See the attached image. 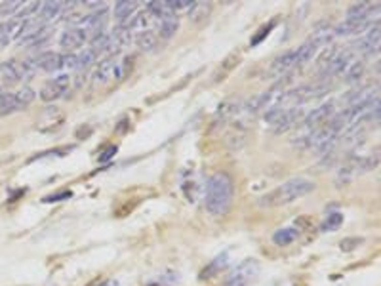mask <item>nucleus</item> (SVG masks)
<instances>
[{
    "mask_svg": "<svg viewBox=\"0 0 381 286\" xmlns=\"http://www.w3.org/2000/svg\"><path fill=\"white\" fill-rule=\"evenodd\" d=\"M233 197H235V183L229 174L217 172L208 180L206 191H204V206L208 214L215 218L225 216L233 204Z\"/></svg>",
    "mask_w": 381,
    "mask_h": 286,
    "instance_id": "1",
    "label": "nucleus"
},
{
    "mask_svg": "<svg viewBox=\"0 0 381 286\" xmlns=\"http://www.w3.org/2000/svg\"><path fill=\"white\" fill-rule=\"evenodd\" d=\"M313 189H315V183L307 180V177H292V180L284 182L282 185H278L275 191H271L265 197H261L259 204L267 208L284 206V204H290V202L309 195Z\"/></svg>",
    "mask_w": 381,
    "mask_h": 286,
    "instance_id": "2",
    "label": "nucleus"
},
{
    "mask_svg": "<svg viewBox=\"0 0 381 286\" xmlns=\"http://www.w3.org/2000/svg\"><path fill=\"white\" fill-rule=\"evenodd\" d=\"M39 71L36 69V63L32 57H27V59H8V61H2L0 63V77L4 82H10V84H16V82H21V80H29L31 77H34V73Z\"/></svg>",
    "mask_w": 381,
    "mask_h": 286,
    "instance_id": "3",
    "label": "nucleus"
},
{
    "mask_svg": "<svg viewBox=\"0 0 381 286\" xmlns=\"http://www.w3.org/2000/svg\"><path fill=\"white\" fill-rule=\"evenodd\" d=\"M259 273H261V263L255 258H248V260L238 263L237 267L225 277L223 286H250L257 280Z\"/></svg>",
    "mask_w": 381,
    "mask_h": 286,
    "instance_id": "4",
    "label": "nucleus"
},
{
    "mask_svg": "<svg viewBox=\"0 0 381 286\" xmlns=\"http://www.w3.org/2000/svg\"><path fill=\"white\" fill-rule=\"evenodd\" d=\"M71 82H72V79L69 75H59L56 79H52L50 82H46V84L42 86V90H40V99L46 101V103H52V101L61 99V97L69 92Z\"/></svg>",
    "mask_w": 381,
    "mask_h": 286,
    "instance_id": "5",
    "label": "nucleus"
},
{
    "mask_svg": "<svg viewBox=\"0 0 381 286\" xmlns=\"http://www.w3.org/2000/svg\"><path fill=\"white\" fill-rule=\"evenodd\" d=\"M335 113H337V103L333 99H330V101H324L322 105H318L317 109H313L309 115H305L303 124H305L307 130H317V128L324 126Z\"/></svg>",
    "mask_w": 381,
    "mask_h": 286,
    "instance_id": "6",
    "label": "nucleus"
},
{
    "mask_svg": "<svg viewBox=\"0 0 381 286\" xmlns=\"http://www.w3.org/2000/svg\"><path fill=\"white\" fill-rule=\"evenodd\" d=\"M242 105L244 103H242L240 97H229V99L221 101L219 107H217V111H215V115H214L212 124H214L215 128L225 126L227 122H231V120L237 117L238 113L242 111Z\"/></svg>",
    "mask_w": 381,
    "mask_h": 286,
    "instance_id": "7",
    "label": "nucleus"
},
{
    "mask_svg": "<svg viewBox=\"0 0 381 286\" xmlns=\"http://www.w3.org/2000/svg\"><path fill=\"white\" fill-rule=\"evenodd\" d=\"M295 67H297V54H295V50H288L271 63L267 73L273 79H284L286 75H290V71Z\"/></svg>",
    "mask_w": 381,
    "mask_h": 286,
    "instance_id": "8",
    "label": "nucleus"
},
{
    "mask_svg": "<svg viewBox=\"0 0 381 286\" xmlns=\"http://www.w3.org/2000/svg\"><path fill=\"white\" fill-rule=\"evenodd\" d=\"M303 117H305V115H303V109H299V107H284L280 119H278V122L275 124V132H277V134H284L288 130H292L295 124L301 122Z\"/></svg>",
    "mask_w": 381,
    "mask_h": 286,
    "instance_id": "9",
    "label": "nucleus"
},
{
    "mask_svg": "<svg viewBox=\"0 0 381 286\" xmlns=\"http://www.w3.org/2000/svg\"><path fill=\"white\" fill-rule=\"evenodd\" d=\"M88 40L86 32L79 29V27H69L67 31H63L61 39H59V46L65 50V54H72L77 48H80Z\"/></svg>",
    "mask_w": 381,
    "mask_h": 286,
    "instance_id": "10",
    "label": "nucleus"
},
{
    "mask_svg": "<svg viewBox=\"0 0 381 286\" xmlns=\"http://www.w3.org/2000/svg\"><path fill=\"white\" fill-rule=\"evenodd\" d=\"M23 23L21 19H8L4 23H0V46H8L14 40L21 39V32H23Z\"/></svg>",
    "mask_w": 381,
    "mask_h": 286,
    "instance_id": "11",
    "label": "nucleus"
},
{
    "mask_svg": "<svg viewBox=\"0 0 381 286\" xmlns=\"http://www.w3.org/2000/svg\"><path fill=\"white\" fill-rule=\"evenodd\" d=\"M115 69H117V57L115 56L103 57L99 61V65L95 67L94 77H92L94 84H105V82L112 80L115 79Z\"/></svg>",
    "mask_w": 381,
    "mask_h": 286,
    "instance_id": "12",
    "label": "nucleus"
},
{
    "mask_svg": "<svg viewBox=\"0 0 381 286\" xmlns=\"http://www.w3.org/2000/svg\"><path fill=\"white\" fill-rule=\"evenodd\" d=\"M32 59L36 63V69H42L46 73L61 71V54H57V52H42Z\"/></svg>",
    "mask_w": 381,
    "mask_h": 286,
    "instance_id": "13",
    "label": "nucleus"
},
{
    "mask_svg": "<svg viewBox=\"0 0 381 286\" xmlns=\"http://www.w3.org/2000/svg\"><path fill=\"white\" fill-rule=\"evenodd\" d=\"M227 267H229V254H227V252H223V254L215 256L214 260L208 263L204 269L200 271V280H206V278L217 277V275H221V271L227 269Z\"/></svg>",
    "mask_w": 381,
    "mask_h": 286,
    "instance_id": "14",
    "label": "nucleus"
},
{
    "mask_svg": "<svg viewBox=\"0 0 381 286\" xmlns=\"http://www.w3.org/2000/svg\"><path fill=\"white\" fill-rule=\"evenodd\" d=\"M109 34H111V40H112V52H119V50H122L124 46H128V44L132 42V37H134V32L128 27V23L117 25V27L112 29V32H109Z\"/></svg>",
    "mask_w": 381,
    "mask_h": 286,
    "instance_id": "15",
    "label": "nucleus"
},
{
    "mask_svg": "<svg viewBox=\"0 0 381 286\" xmlns=\"http://www.w3.org/2000/svg\"><path fill=\"white\" fill-rule=\"evenodd\" d=\"M65 2H42L39 10V19L40 21H50V19H56L61 17L65 12Z\"/></svg>",
    "mask_w": 381,
    "mask_h": 286,
    "instance_id": "16",
    "label": "nucleus"
},
{
    "mask_svg": "<svg viewBox=\"0 0 381 286\" xmlns=\"http://www.w3.org/2000/svg\"><path fill=\"white\" fill-rule=\"evenodd\" d=\"M137 8H139V4H137V2H128V0L117 2V4H115V17H117L119 25L128 23V21L135 16Z\"/></svg>",
    "mask_w": 381,
    "mask_h": 286,
    "instance_id": "17",
    "label": "nucleus"
},
{
    "mask_svg": "<svg viewBox=\"0 0 381 286\" xmlns=\"http://www.w3.org/2000/svg\"><path fill=\"white\" fill-rule=\"evenodd\" d=\"M299 238V227H284L273 233V242L277 246H288Z\"/></svg>",
    "mask_w": 381,
    "mask_h": 286,
    "instance_id": "18",
    "label": "nucleus"
},
{
    "mask_svg": "<svg viewBox=\"0 0 381 286\" xmlns=\"http://www.w3.org/2000/svg\"><path fill=\"white\" fill-rule=\"evenodd\" d=\"M177 29H179V19H177V16H168V17H164V19H160L159 31H157L159 40H170L175 32H177Z\"/></svg>",
    "mask_w": 381,
    "mask_h": 286,
    "instance_id": "19",
    "label": "nucleus"
},
{
    "mask_svg": "<svg viewBox=\"0 0 381 286\" xmlns=\"http://www.w3.org/2000/svg\"><path fill=\"white\" fill-rule=\"evenodd\" d=\"M318 50H320V46H318L313 39H309L307 42H303L299 48H295V54H297V67L303 63H307V61H311L313 57L317 56Z\"/></svg>",
    "mask_w": 381,
    "mask_h": 286,
    "instance_id": "20",
    "label": "nucleus"
},
{
    "mask_svg": "<svg viewBox=\"0 0 381 286\" xmlns=\"http://www.w3.org/2000/svg\"><path fill=\"white\" fill-rule=\"evenodd\" d=\"M238 59H240V56H238L237 52H235V54H231V56L225 57V61H223V63L219 65V67H217V71H215V73H214V77H212L215 84H217V82H223V80L227 79V75H229V73L233 71V69H235V67L238 65Z\"/></svg>",
    "mask_w": 381,
    "mask_h": 286,
    "instance_id": "21",
    "label": "nucleus"
},
{
    "mask_svg": "<svg viewBox=\"0 0 381 286\" xmlns=\"http://www.w3.org/2000/svg\"><path fill=\"white\" fill-rule=\"evenodd\" d=\"M19 103H17L16 92H8V90H0V115H10V113H17Z\"/></svg>",
    "mask_w": 381,
    "mask_h": 286,
    "instance_id": "22",
    "label": "nucleus"
},
{
    "mask_svg": "<svg viewBox=\"0 0 381 286\" xmlns=\"http://www.w3.org/2000/svg\"><path fill=\"white\" fill-rule=\"evenodd\" d=\"M151 21H153V16L145 10L141 14H135V16L128 21V27L132 29V32H137V34H139V32L151 29Z\"/></svg>",
    "mask_w": 381,
    "mask_h": 286,
    "instance_id": "23",
    "label": "nucleus"
},
{
    "mask_svg": "<svg viewBox=\"0 0 381 286\" xmlns=\"http://www.w3.org/2000/svg\"><path fill=\"white\" fill-rule=\"evenodd\" d=\"M135 44H137L139 50H143V52H151V50H155L157 44H159V34H157V31H153V29L143 31L135 37Z\"/></svg>",
    "mask_w": 381,
    "mask_h": 286,
    "instance_id": "24",
    "label": "nucleus"
},
{
    "mask_svg": "<svg viewBox=\"0 0 381 286\" xmlns=\"http://www.w3.org/2000/svg\"><path fill=\"white\" fill-rule=\"evenodd\" d=\"M362 75H364V63L355 59V61L349 65V69L343 73V80H345L347 84H357L358 80L362 79Z\"/></svg>",
    "mask_w": 381,
    "mask_h": 286,
    "instance_id": "25",
    "label": "nucleus"
},
{
    "mask_svg": "<svg viewBox=\"0 0 381 286\" xmlns=\"http://www.w3.org/2000/svg\"><path fill=\"white\" fill-rule=\"evenodd\" d=\"M95 59H97V56H95L94 52H92L90 48H84L80 54H77V65H74V69L79 73H84L86 69H90V67L95 63Z\"/></svg>",
    "mask_w": 381,
    "mask_h": 286,
    "instance_id": "26",
    "label": "nucleus"
},
{
    "mask_svg": "<svg viewBox=\"0 0 381 286\" xmlns=\"http://www.w3.org/2000/svg\"><path fill=\"white\" fill-rule=\"evenodd\" d=\"M210 10H212V6H210L208 2H195V4H193V8H190L187 14H189L190 21L200 23V21H204V19L210 16Z\"/></svg>",
    "mask_w": 381,
    "mask_h": 286,
    "instance_id": "27",
    "label": "nucleus"
},
{
    "mask_svg": "<svg viewBox=\"0 0 381 286\" xmlns=\"http://www.w3.org/2000/svg\"><path fill=\"white\" fill-rule=\"evenodd\" d=\"M343 225V214L339 212H332L324 218V222L320 223V231L322 233H332V231H337Z\"/></svg>",
    "mask_w": 381,
    "mask_h": 286,
    "instance_id": "28",
    "label": "nucleus"
},
{
    "mask_svg": "<svg viewBox=\"0 0 381 286\" xmlns=\"http://www.w3.org/2000/svg\"><path fill=\"white\" fill-rule=\"evenodd\" d=\"M145 10H147L153 17H159V19H164V17H168V16H174V14L170 12V8H168L166 0H164V2L153 0V2H149V4L145 6Z\"/></svg>",
    "mask_w": 381,
    "mask_h": 286,
    "instance_id": "29",
    "label": "nucleus"
},
{
    "mask_svg": "<svg viewBox=\"0 0 381 286\" xmlns=\"http://www.w3.org/2000/svg\"><path fill=\"white\" fill-rule=\"evenodd\" d=\"M16 97H17V103H19V109L23 111L25 107H29V105L34 101L36 94H34V90H32V88L23 86L21 90H17V92H16Z\"/></svg>",
    "mask_w": 381,
    "mask_h": 286,
    "instance_id": "30",
    "label": "nucleus"
},
{
    "mask_svg": "<svg viewBox=\"0 0 381 286\" xmlns=\"http://www.w3.org/2000/svg\"><path fill=\"white\" fill-rule=\"evenodd\" d=\"M25 2H19V0H14V2H0V17H12L17 16L19 10L23 8Z\"/></svg>",
    "mask_w": 381,
    "mask_h": 286,
    "instance_id": "31",
    "label": "nucleus"
},
{
    "mask_svg": "<svg viewBox=\"0 0 381 286\" xmlns=\"http://www.w3.org/2000/svg\"><path fill=\"white\" fill-rule=\"evenodd\" d=\"M132 57H124L122 61H117V69H115V79L124 80L128 79V75L132 73Z\"/></svg>",
    "mask_w": 381,
    "mask_h": 286,
    "instance_id": "32",
    "label": "nucleus"
},
{
    "mask_svg": "<svg viewBox=\"0 0 381 286\" xmlns=\"http://www.w3.org/2000/svg\"><path fill=\"white\" fill-rule=\"evenodd\" d=\"M364 242V238L360 237H349V238H343L341 242H339V248H341L343 252H353V250H357L360 244Z\"/></svg>",
    "mask_w": 381,
    "mask_h": 286,
    "instance_id": "33",
    "label": "nucleus"
},
{
    "mask_svg": "<svg viewBox=\"0 0 381 286\" xmlns=\"http://www.w3.org/2000/svg\"><path fill=\"white\" fill-rule=\"evenodd\" d=\"M273 27H275V21H271L269 25H263L261 29L257 31V34H254V37H252L250 44H252V46H257V44H259V42H261V40L265 39V37H267L271 31H273Z\"/></svg>",
    "mask_w": 381,
    "mask_h": 286,
    "instance_id": "34",
    "label": "nucleus"
},
{
    "mask_svg": "<svg viewBox=\"0 0 381 286\" xmlns=\"http://www.w3.org/2000/svg\"><path fill=\"white\" fill-rule=\"evenodd\" d=\"M71 197H72L71 191H61V193H56V195L44 197V202H61V200H69Z\"/></svg>",
    "mask_w": 381,
    "mask_h": 286,
    "instance_id": "35",
    "label": "nucleus"
},
{
    "mask_svg": "<svg viewBox=\"0 0 381 286\" xmlns=\"http://www.w3.org/2000/svg\"><path fill=\"white\" fill-rule=\"evenodd\" d=\"M77 54H61V69H74Z\"/></svg>",
    "mask_w": 381,
    "mask_h": 286,
    "instance_id": "36",
    "label": "nucleus"
},
{
    "mask_svg": "<svg viewBox=\"0 0 381 286\" xmlns=\"http://www.w3.org/2000/svg\"><path fill=\"white\" fill-rule=\"evenodd\" d=\"M88 286H119V282L115 278H95Z\"/></svg>",
    "mask_w": 381,
    "mask_h": 286,
    "instance_id": "37",
    "label": "nucleus"
},
{
    "mask_svg": "<svg viewBox=\"0 0 381 286\" xmlns=\"http://www.w3.org/2000/svg\"><path fill=\"white\" fill-rule=\"evenodd\" d=\"M115 153H117V147H111V149H107V151H105L103 155L99 157V160H101V162H103V160H109L112 155H115Z\"/></svg>",
    "mask_w": 381,
    "mask_h": 286,
    "instance_id": "38",
    "label": "nucleus"
}]
</instances>
